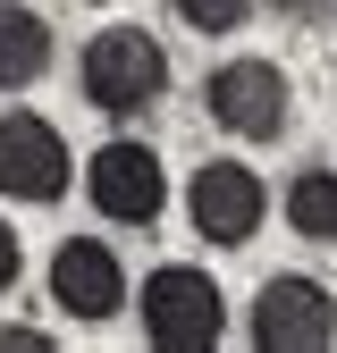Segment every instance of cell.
<instances>
[{
	"label": "cell",
	"mask_w": 337,
	"mask_h": 353,
	"mask_svg": "<svg viewBox=\"0 0 337 353\" xmlns=\"http://www.w3.org/2000/svg\"><path fill=\"white\" fill-rule=\"evenodd\" d=\"M135 320H144L152 353H220L228 345V294L194 261H160L135 294Z\"/></svg>",
	"instance_id": "1"
},
{
	"label": "cell",
	"mask_w": 337,
	"mask_h": 353,
	"mask_svg": "<svg viewBox=\"0 0 337 353\" xmlns=\"http://www.w3.org/2000/svg\"><path fill=\"white\" fill-rule=\"evenodd\" d=\"M76 84L102 118H144L168 93V42L152 26H102L76 59Z\"/></svg>",
	"instance_id": "2"
},
{
	"label": "cell",
	"mask_w": 337,
	"mask_h": 353,
	"mask_svg": "<svg viewBox=\"0 0 337 353\" xmlns=\"http://www.w3.org/2000/svg\"><path fill=\"white\" fill-rule=\"evenodd\" d=\"M202 110L236 143H278L287 126H295V84H287L278 59H253L244 51V59H220V68L202 76Z\"/></svg>",
	"instance_id": "3"
},
{
	"label": "cell",
	"mask_w": 337,
	"mask_h": 353,
	"mask_svg": "<svg viewBox=\"0 0 337 353\" xmlns=\"http://www.w3.org/2000/svg\"><path fill=\"white\" fill-rule=\"evenodd\" d=\"M244 336H253V353H329L337 345V294L304 270H278L253 286Z\"/></svg>",
	"instance_id": "4"
},
{
	"label": "cell",
	"mask_w": 337,
	"mask_h": 353,
	"mask_svg": "<svg viewBox=\"0 0 337 353\" xmlns=\"http://www.w3.org/2000/svg\"><path fill=\"white\" fill-rule=\"evenodd\" d=\"M262 219H270V185H262L253 160H202L186 176V228L211 252H244L262 236Z\"/></svg>",
	"instance_id": "5"
},
{
	"label": "cell",
	"mask_w": 337,
	"mask_h": 353,
	"mask_svg": "<svg viewBox=\"0 0 337 353\" xmlns=\"http://www.w3.org/2000/svg\"><path fill=\"white\" fill-rule=\"evenodd\" d=\"M68 185H76V152H68V135H59L42 110H0V194L51 210Z\"/></svg>",
	"instance_id": "6"
},
{
	"label": "cell",
	"mask_w": 337,
	"mask_h": 353,
	"mask_svg": "<svg viewBox=\"0 0 337 353\" xmlns=\"http://www.w3.org/2000/svg\"><path fill=\"white\" fill-rule=\"evenodd\" d=\"M84 202H93L110 228H152L168 210V176H160V152L135 143V135H110L93 160H84Z\"/></svg>",
	"instance_id": "7"
},
{
	"label": "cell",
	"mask_w": 337,
	"mask_h": 353,
	"mask_svg": "<svg viewBox=\"0 0 337 353\" xmlns=\"http://www.w3.org/2000/svg\"><path fill=\"white\" fill-rule=\"evenodd\" d=\"M42 294H51V312L102 328V320L126 312V261H118L102 236H68V244L51 252V270H42Z\"/></svg>",
	"instance_id": "8"
},
{
	"label": "cell",
	"mask_w": 337,
	"mask_h": 353,
	"mask_svg": "<svg viewBox=\"0 0 337 353\" xmlns=\"http://www.w3.org/2000/svg\"><path fill=\"white\" fill-rule=\"evenodd\" d=\"M51 17L26 9V0H0V93H34L51 76Z\"/></svg>",
	"instance_id": "9"
},
{
	"label": "cell",
	"mask_w": 337,
	"mask_h": 353,
	"mask_svg": "<svg viewBox=\"0 0 337 353\" xmlns=\"http://www.w3.org/2000/svg\"><path fill=\"white\" fill-rule=\"evenodd\" d=\"M278 210H287V228L304 244H337V168H295Z\"/></svg>",
	"instance_id": "10"
},
{
	"label": "cell",
	"mask_w": 337,
	"mask_h": 353,
	"mask_svg": "<svg viewBox=\"0 0 337 353\" xmlns=\"http://www.w3.org/2000/svg\"><path fill=\"white\" fill-rule=\"evenodd\" d=\"M253 17V0H177V26L186 34H236Z\"/></svg>",
	"instance_id": "11"
},
{
	"label": "cell",
	"mask_w": 337,
	"mask_h": 353,
	"mask_svg": "<svg viewBox=\"0 0 337 353\" xmlns=\"http://www.w3.org/2000/svg\"><path fill=\"white\" fill-rule=\"evenodd\" d=\"M26 278V244H17V228H9V219H0V294H9Z\"/></svg>",
	"instance_id": "12"
},
{
	"label": "cell",
	"mask_w": 337,
	"mask_h": 353,
	"mask_svg": "<svg viewBox=\"0 0 337 353\" xmlns=\"http://www.w3.org/2000/svg\"><path fill=\"white\" fill-rule=\"evenodd\" d=\"M0 353H51V336L26 328V320H0Z\"/></svg>",
	"instance_id": "13"
},
{
	"label": "cell",
	"mask_w": 337,
	"mask_h": 353,
	"mask_svg": "<svg viewBox=\"0 0 337 353\" xmlns=\"http://www.w3.org/2000/svg\"><path fill=\"white\" fill-rule=\"evenodd\" d=\"M262 9H278V17H312L320 0H262Z\"/></svg>",
	"instance_id": "14"
},
{
	"label": "cell",
	"mask_w": 337,
	"mask_h": 353,
	"mask_svg": "<svg viewBox=\"0 0 337 353\" xmlns=\"http://www.w3.org/2000/svg\"><path fill=\"white\" fill-rule=\"evenodd\" d=\"M93 9H110V0H93Z\"/></svg>",
	"instance_id": "15"
}]
</instances>
